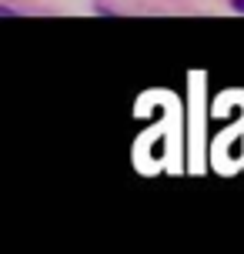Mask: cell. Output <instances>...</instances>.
Segmentation results:
<instances>
[{
	"mask_svg": "<svg viewBox=\"0 0 244 254\" xmlns=\"http://www.w3.org/2000/svg\"><path fill=\"white\" fill-rule=\"evenodd\" d=\"M231 7H234L238 13H244V0H231Z\"/></svg>",
	"mask_w": 244,
	"mask_h": 254,
	"instance_id": "cell-1",
	"label": "cell"
}]
</instances>
